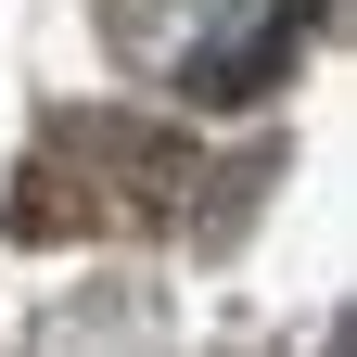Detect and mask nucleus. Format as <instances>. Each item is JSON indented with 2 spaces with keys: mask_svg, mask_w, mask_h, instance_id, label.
I'll return each mask as SVG.
<instances>
[{
  "mask_svg": "<svg viewBox=\"0 0 357 357\" xmlns=\"http://www.w3.org/2000/svg\"><path fill=\"white\" fill-rule=\"evenodd\" d=\"M178 13H192V38H166L153 64L192 77L204 102H243V89L294 52V0H178Z\"/></svg>",
  "mask_w": 357,
  "mask_h": 357,
  "instance_id": "nucleus-1",
  "label": "nucleus"
}]
</instances>
